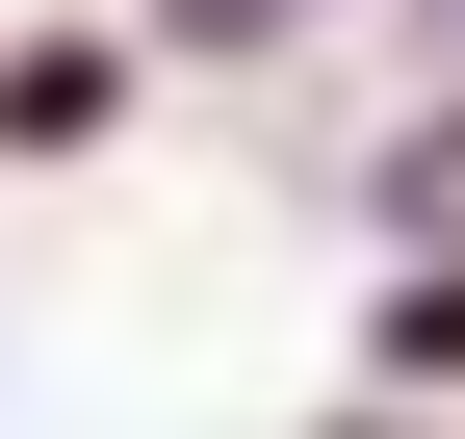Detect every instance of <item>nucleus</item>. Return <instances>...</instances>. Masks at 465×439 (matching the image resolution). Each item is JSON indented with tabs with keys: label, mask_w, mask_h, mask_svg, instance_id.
<instances>
[{
	"label": "nucleus",
	"mask_w": 465,
	"mask_h": 439,
	"mask_svg": "<svg viewBox=\"0 0 465 439\" xmlns=\"http://www.w3.org/2000/svg\"><path fill=\"white\" fill-rule=\"evenodd\" d=\"M440 52H465V0H440Z\"/></svg>",
	"instance_id": "obj_3"
},
{
	"label": "nucleus",
	"mask_w": 465,
	"mask_h": 439,
	"mask_svg": "<svg viewBox=\"0 0 465 439\" xmlns=\"http://www.w3.org/2000/svg\"><path fill=\"white\" fill-rule=\"evenodd\" d=\"M388 207H414V259H465V103H440L414 155H388Z\"/></svg>",
	"instance_id": "obj_2"
},
{
	"label": "nucleus",
	"mask_w": 465,
	"mask_h": 439,
	"mask_svg": "<svg viewBox=\"0 0 465 439\" xmlns=\"http://www.w3.org/2000/svg\"><path fill=\"white\" fill-rule=\"evenodd\" d=\"M388 388H465V259H414V285H388Z\"/></svg>",
	"instance_id": "obj_1"
}]
</instances>
